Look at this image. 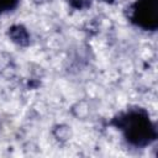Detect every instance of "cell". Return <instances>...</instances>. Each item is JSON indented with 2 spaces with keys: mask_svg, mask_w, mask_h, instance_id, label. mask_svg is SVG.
<instances>
[{
  "mask_svg": "<svg viewBox=\"0 0 158 158\" xmlns=\"http://www.w3.org/2000/svg\"><path fill=\"white\" fill-rule=\"evenodd\" d=\"M110 125L121 131L125 141L136 148H144L158 137L156 123L142 107H131L120 112L112 117Z\"/></svg>",
  "mask_w": 158,
  "mask_h": 158,
  "instance_id": "obj_1",
  "label": "cell"
},
{
  "mask_svg": "<svg viewBox=\"0 0 158 158\" xmlns=\"http://www.w3.org/2000/svg\"><path fill=\"white\" fill-rule=\"evenodd\" d=\"M130 22L146 31H156L158 27V0H136L127 7Z\"/></svg>",
  "mask_w": 158,
  "mask_h": 158,
  "instance_id": "obj_2",
  "label": "cell"
},
{
  "mask_svg": "<svg viewBox=\"0 0 158 158\" xmlns=\"http://www.w3.org/2000/svg\"><path fill=\"white\" fill-rule=\"evenodd\" d=\"M7 36L15 44L20 47H26L30 44V33L27 28L22 25H12L7 30Z\"/></svg>",
  "mask_w": 158,
  "mask_h": 158,
  "instance_id": "obj_3",
  "label": "cell"
},
{
  "mask_svg": "<svg viewBox=\"0 0 158 158\" xmlns=\"http://www.w3.org/2000/svg\"><path fill=\"white\" fill-rule=\"evenodd\" d=\"M19 2L20 0H0V15L16 9Z\"/></svg>",
  "mask_w": 158,
  "mask_h": 158,
  "instance_id": "obj_4",
  "label": "cell"
},
{
  "mask_svg": "<svg viewBox=\"0 0 158 158\" xmlns=\"http://www.w3.org/2000/svg\"><path fill=\"white\" fill-rule=\"evenodd\" d=\"M69 6L75 10H86L91 6V0H67Z\"/></svg>",
  "mask_w": 158,
  "mask_h": 158,
  "instance_id": "obj_5",
  "label": "cell"
},
{
  "mask_svg": "<svg viewBox=\"0 0 158 158\" xmlns=\"http://www.w3.org/2000/svg\"><path fill=\"white\" fill-rule=\"evenodd\" d=\"M100 1L106 2V4H112V2H115V0H100Z\"/></svg>",
  "mask_w": 158,
  "mask_h": 158,
  "instance_id": "obj_6",
  "label": "cell"
}]
</instances>
